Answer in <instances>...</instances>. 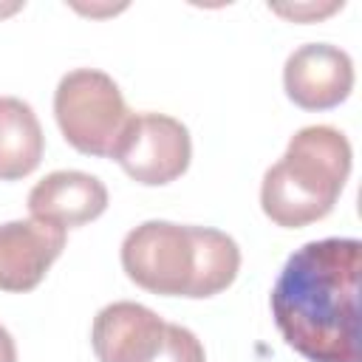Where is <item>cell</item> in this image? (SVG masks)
<instances>
[{"label": "cell", "instance_id": "cell-1", "mask_svg": "<svg viewBox=\"0 0 362 362\" xmlns=\"http://www.w3.org/2000/svg\"><path fill=\"white\" fill-rule=\"evenodd\" d=\"M362 243L322 238L300 246L272 288V317L283 339L308 362H359Z\"/></svg>", "mask_w": 362, "mask_h": 362}, {"label": "cell", "instance_id": "cell-2", "mask_svg": "<svg viewBox=\"0 0 362 362\" xmlns=\"http://www.w3.org/2000/svg\"><path fill=\"white\" fill-rule=\"evenodd\" d=\"M351 173V144L328 124H311L291 136L286 156L263 175L260 206L283 229H300L325 218Z\"/></svg>", "mask_w": 362, "mask_h": 362}, {"label": "cell", "instance_id": "cell-3", "mask_svg": "<svg viewBox=\"0 0 362 362\" xmlns=\"http://www.w3.org/2000/svg\"><path fill=\"white\" fill-rule=\"evenodd\" d=\"M54 116L74 150L85 156H113L130 110L119 85L105 71L76 68L57 85Z\"/></svg>", "mask_w": 362, "mask_h": 362}, {"label": "cell", "instance_id": "cell-4", "mask_svg": "<svg viewBox=\"0 0 362 362\" xmlns=\"http://www.w3.org/2000/svg\"><path fill=\"white\" fill-rule=\"evenodd\" d=\"M122 266L144 291L164 297H192L198 274L195 226L147 221L122 240Z\"/></svg>", "mask_w": 362, "mask_h": 362}, {"label": "cell", "instance_id": "cell-5", "mask_svg": "<svg viewBox=\"0 0 362 362\" xmlns=\"http://www.w3.org/2000/svg\"><path fill=\"white\" fill-rule=\"evenodd\" d=\"M110 158L139 184H170L189 167V130L167 113H130Z\"/></svg>", "mask_w": 362, "mask_h": 362}, {"label": "cell", "instance_id": "cell-6", "mask_svg": "<svg viewBox=\"0 0 362 362\" xmlns=\"http://www.w3.org/2000/svg\"><path fill=\"white\" fill-rule=\"evenodd\" d=\"M283 85L297 107L328 110L348 99L354 88V62L337 45L308 42L286 59Z\"/></svg>", "mask_w": 362, "mask_h": 362}, {"label": "cell", "instance_id": "cell-7", "mask_svg": "<svg viewBox=\"0 0 362 362\" xmlns=\"http://www.w3.org/2000/svg\"><path fill=\"white\" fill-rule=\"evenodd\" d=\"M65 249V229L48 221L0 223V291H31Z\"/></svg>", "mask_w": 362, "mask_h": 362}, {"label": "cell", "instance_id": "cell-8", "mask_svg": "<svg viewBox=\"0 0 362 362\" xmlns=\"http://www.w3.org/2000/svg\"><path fill=\"white\" fill-rule=\"evenodd\" d=\"M167 322L139 303H110L93 317L90 345L99 362H147L164 342Z\"/></svg>", "mask_w": 362, "mask_h": 362}, {"label": "cell", "instance_id": "cell-9", "mask_svg": "<svg viewBox=\"0 0 362 362\" xmlns=\"http://www.w3.org/2000/svg\"><path fill=\"white\" fill-rule=\"evenodd\" d=\"M107 209L105 184L79 170H57L34 184L28 192V212L37 221L57 223L62 229L96 221Z\"/></svg>", "mask_w": 362, "mask_h": 362}, {"label": "cell", "instance_id": "cell-10", "mask_svg": "<svg viewBox=\"0 0 362 362\" xmlns=\"http://www.w3.org/2000/svg\"><path fill=\"white\" fill-rule=\"evenodd\" d=\"M45 136L37 113L17 96H0V181H17L37 170Z\"/></svg>", "mask_w": 362, "mask_h": 362}, {"label": "cell", "instance_id": "cell-11", "mask_svg": "<svg viewBox=\"0 0 362 362\" xmlns=\"http://www.w3.org/2000/svg\"><path fill=\"white\" fill-rule=\"evenodd\" d=\"M147 362H206V356H204L201 339L189 328L167 322L164 342Z\"/></svg>", "mask_w": 362, "mask_h": 362}, {"label": "cell", "instance_id": "cell-12", "mask_svg": "<svg viewBox=\"0 0 362 362\" xmlns=\"http://www.w3.org/2000/svg\"><path fill=\"white\" fill-rule=\"evenodd\" d=\"M337 8H342V3H328V6H272L274 14H283V17H291V20H311V17L331 14Z\"/></svg>", "mask_w": 362, "mask_h": 362}, {"label": "cell", "instance_id": "cell-13", "mask_svg": "<svg viewBox=\"0 0 362 362\" xmlns=\"http://www.w3.org/2000/svg\"><path fill=\"white\" fill-rule=\"evenodd\" d=\"M0 362H17V345L3 325H0Z\"/></svg>", "mask_w": 362, "mask_h": 362}]
</instances>
